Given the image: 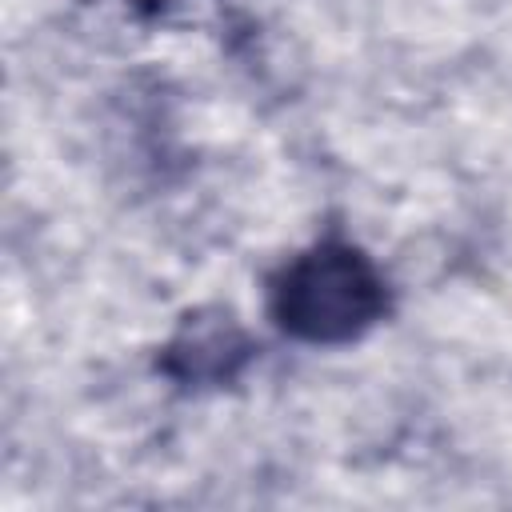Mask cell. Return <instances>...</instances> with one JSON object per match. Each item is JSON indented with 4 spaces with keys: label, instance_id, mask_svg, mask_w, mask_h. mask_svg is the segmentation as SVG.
<instances>
[{
    "label": "cell",
    "instance_id": "cell-1",
    "mask_svg": "<svg viewBox=\"0 0 512 512\" xmlns=\"http://www.w3.org/2000/svg\"><path fill=\"white\" fill-rule=\"evenodd\" d=\"M272 308L288 332L316 344H336L352 340L384 312V288L360 252L324 244L288 264Z\"/></svg>",
    "mask_w": 512,
    "mask_h": 512
}]
</instances>
